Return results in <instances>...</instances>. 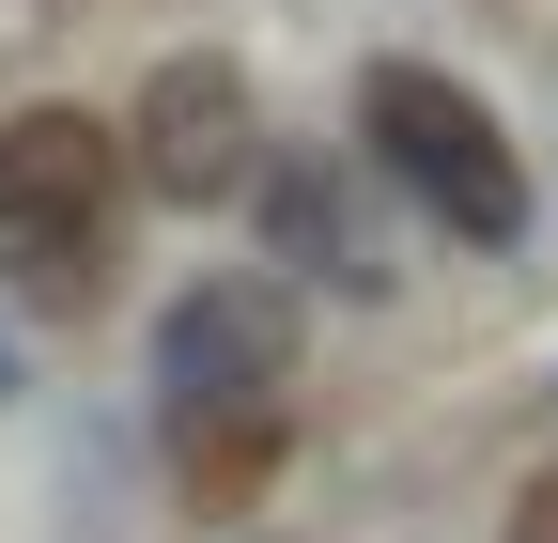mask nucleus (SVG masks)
I'll return each mask as SVG.
<instances>
[{
	"instance_id": "f257e3e1",
	"label": "nucleus",
	"mask_w": 558,
	"mask_h": 543,
	"mask_svg": "<svg viewBox=\"0 0 558 543\" xmlns=\"http://www.w3.org/2000/svg\"><path fill=\"white\" fill-rule=\"evenodd\" d=\"M124 186H140V141L109 109H0V295L32 311H94L109 280V233H124Z\"/></svg>"
},
{
	"instance_id": "f03ea898",
	"label": "nucleus",
	"mask_w": 558,
	"mask_h": 543,
	"mask_svg": "<svg viewBox=\"0 0 558 543\" xmlns=\"http://www.w3.org/2000/svg\"><path fill=\"white\" fill-rule=\"evenodd\" d=\"M357 141L435 202L465 249H512V233H527V156L497 141V109H481L465 79H435V62H373V79H357Z\"/></svg>"
},
{
	"instance_id": "7ed1b4c3",
	"label": "nucleus",
	"mask_w": 558,
	"mask_h": 543,
	"mask_svg": "<svg viewBox=\"0 0 558 543\" xmlns=\"http://www.w3.org/2000/svg\"><path fill=\"white\" fill-rule=\"evenodd\" d=\"M124 141H140V186L202 218V202H248L264 186V94H248V62L171 47L156 79H140V109H124Z\"/></svg>"
},
{
	"instance_id": "20e7f679",
	"label": "nucleus",
	"mask_w": 558,
	"mask_h": 543,
	"mask_svg": "<svg viewBox=\"0 0 558 543\" xmlns=\"http://www.w3.org/2000/svg\"><path fill=\"white\" fill-rule=\"evenodd\" d=\"M156 388H171V420L279 403V388H295V295H279V280H248V264L186 280V295L156 311Z\"/></svg>"
},
{
	"instance_id": "39448f33",
	"label": "nucleus",
	"mask_w": 558,
	"mask_h": 543,
	"mask_svg": "<svg viewBox=\"0 0 558 543\" xmlns=\"http://www.w3.org/2000/svg\"><path fill=\"white\" fill-rule=\"evenodd\" d=\"M171 450H186V497H202V512H248V497L279 482V450H295V403H233V420H171Z\"/></svg>"
},
{
	"instance_id": "423d86ee",
	"label": "nucleus",
	"mask_w": 558,
	"mask_h": 543,
	"mask_svg": "<svg viewBox=\"0 0 558 543\" xmlns=\"http://www.w3.org/2000/svg\"><path fill=\"white\" fill-rule=\"evenodd\" d=\"M264 218H279V264H341V280H373V264H357V233H341V186L279 171V186H264Z\"/></svg>"
},
{
	"instance_id": "0eeeda50",
	"label": "nucleus",
	"mask_w": 558,
	"mask_h": 543,
	"mask_svg": "<svg viewBox=\"0 0 558 543\" xmlns=\"http://www.w3.org/2000/svg\"><path fill=\"white\" fill-rule=\"evenodd\" d=\"M497 543H558V466H543L527 497H512V528H497Z\"/></svg>"
}]
</instances>
